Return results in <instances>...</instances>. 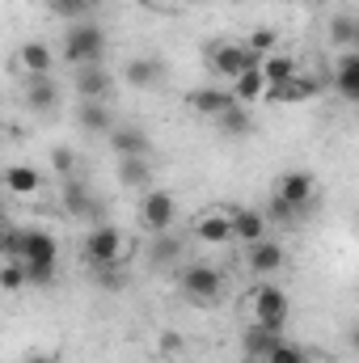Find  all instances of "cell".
Returning <instances> with one entry per match:
<instances>
[{
  "mask_svg": "<svg viewBox=\"0 0 359 363\" xmlns=\"http://www.w3.org/2000/svg\"><path fill=\"white\" fill-rule=\"evenodd\" d=\"M60 199H64V211L68 216H77V220H93V224H101V203L93 199V190L85 182L68 178L60 182Z\"/></svg>",
  "mask_w": 359,
  "mask_h": 363,
  "instance_id": "cell-7",
  "label": "cell"
},
{
  "mask_svg": "<svg viewBox=\"0 0 359 363\" xmlns=\"http://www.w3.org/2000/svg\"><path fill=\"white\" fill-rule=\"evenodd\" d=\"M250 363H270V359H250Z\"/></svg>",
  "mask_w": 359,
  "mask_h": 363,
  "instance_id": "cell-42",
  "label": "cell"
},
{
  "mask_svg": "<svg viewBox=\"0 0 359 363\" xmlns=\"http://www.w3.org/2000/svg\"><path fill=\"white\" fill-rule=\"evenodd\" d=\"M157 4H165V9H170V4H178V0H157Z\"/></svg>",
  "mask_w": 359,
  "mask_h": 363,
  "instance_id": "cell-40",
  "label": "cell"
},
{
  "mask_svg": "<svg viewBox=\"0 0 359 363\" xmlns=\"http://www.w3.org/2000/svg\"><path fill=\"white\" fill-rule=\"evenodd\" d=\"M93 274H97V283L110 287V291L123 287V262H114V267H93Z\"/></svg>",
  "mask_w": 359,
  "mask_h": 363,
  "instance_id": "cell-35",
  "label": "cell"
},
{
  "mask_svg": "<svg viewBox=\"0 0 359 363\" xmlns=\"http://www.w3.org/2000/svg\"><path fill=\"white\" fill-rule=\"evenodd\" d=\"M118 182L127 190H153V169H148V157H118Z\"/></svg>",
  "mask_w": 359,
  "mask_h": 363,
  "instance_id": "cell-22",
  "label": "cell"
},
{
  "mask_svg": "<svg viewBox=\"0 0 359 363\" xmlns=\"http://www.w3.org/2000/svg\"><path fill=\"white\" fill-rule=\"evenodd\" d=\"M355 21H359V17H351V13H338V17L330 21V43H334V47L355 51Z\"/></svg>",
  "mask_w": 359,
  "mask_h": 363,
  "instance_id": "cell-28",
  "label": "cell"
},
{
  "mask_svg": "<svg viewBox=\"0 0 359 363\" xmlns=\"http://www.w3.org/2000/svg\"><path fill=\"white\" fill-rule=\"evenodd\" d=\"M275 194H279V199H287L292 207L309 211V203H313V174H304V169L283 174V178H279V186H275Z\"/></svg>",
  "mask_w": 359,
  "mask_h": 363,
  "instance_id": "cell-14",
  "label": "cell"
},
{
  "mask_svg": "<svg viewBox=\"0 0 359 363\" xmlns=\"http://www.w3.org/2000/svg\"><path fill=\"white\" fill-rule=\"evenodd\" d=\"M26 274L34 287H51L55 283V262H26Z\"/></svg>",
  "mask_w": 359,
  "mask_h": 363,
  "instance_id": "cell-34",
  "label": "cell"
},
{
  "mask_svg": "<svg viewBox=\"0 0 359 363\" xmlns=\"http://www.w3.org/2000/svg\"><path fill=\"white\" fill-rule=\"evenodd\" d=\"M26 363H55L51 355H26Z\"/></svg>",
  "mask_w": 359,
  "mask_h": 363,
  "instance_id": "cell-39",
  "label": "cell"
},
{
  "mask_svg": "<svg viewBox=\"0 0 359 363\" xmlns=\"http://www.w3.org/2000/svg\"><path fill=\"white\" fill-rule=\"evenodd\" d=\"M228 220H233V241L237 245H258V241H267V211H254V207H233L228 211Z\"/></svg>",
  "mask_w": 359,
  "mask_h": 363,
  "instance_id": "cell-8",
  "label": "cell"
},
{
  "mask_svg": "<svg viewBox=\"0 0 359 363\" xmlns=\"http://www.w3.org/2000/svg\"><path fill=\"white\" fill-rule=\"evenodd\" d=\"M123 81L136 85V89H153V85L165 81V64H161V60H131V64L123 68Z\"/></svg>",
  "mask_w": 359,
  "mask_h": 363,
  "instance_id": "cell-20",
  "label": "cell"
},
{
  "mask_svg": "<svg viewBox=\"0 0 359 363\" xmlns=\"http://www.w3.org/2000/svg\"><path fill=\"white\" fill-rule=\"evenodd\" d=\"M194 237H199L203 245H228V241H233V220H228V211H203V216L194 220Z\"/></svg>",
  "mask_w": 359,
  "mask_h": 363,
  "instance_id": "cell-13",
  "label": "cell"
},
{
  "mask_svg": "<svg viewBox=\"0 0 359 363\" xmlns=\"http://www.w3.org/2000/svg\"><path fill=\"white\" fill-rule=\"evenodd\" d=\"M263 77H267L270 89H279V85H287V81H296V77H300V64H296L292 55H279V51H275V55L263 60Z\"/></svg>",
  "mask_w": 359,
  "mask_h": 363,
  "instance_id": "cell-24",
  "label": "cell"
},
{
  "mask_svg": "<svg viewBox=\"0 0 359 363\" xmlns=\"http://www.w3.org/2000/svg\"><path fill=\"white\" fill-rule=\"evenodd\" d=\"M245 47H250L254 55H263V60H267V55H275V47H279V34H275L270 26H258V30L245 38Z\"/></svg>",
  "mask_w": 359,
  "mask_h": 363,
  "instance_id": "cell-30",
  "label": "cell"
},
{
  "mask_svg": "<svg viewBox=\"0 0 359 363\" xmlns=\"http://www.w3.org/2000/svg\"><path fill=\"white\" fill-rule=\"evenodd\" d=\"M334 89L343 101H355L359 106V51H343L338 64H334Z\"/></svg>",
  "mask_w": 359,
  "mask_h": 363,
  "instance_id": "cell-15",
  "label": "cell"
},
{
  "mask_svg": "<svg viewBox=\"0 0 359 363\" xmlns=\"http://www.w3.org/2000/svg\"><path fill=\"white\" fill-rule=\"evenodd\" d=\"M77 127L85 135H110L114 131V114H110L106 101H81L77 106Z\"/></svg>",
  "mask_w": 359,
  "mask_h": 363,
  "instance_id": "cell-16",
  "label": "cell"
},
{
  "mask_svg": "<svg viewBox=\"0 0 359 363\" xmlns=\"http://www.w3.org/2000/svg\"><path fill=\"white\" fill-rule=\"evenodd\" d=\"M178 220V199L170 190H144L140 199V224L157 237V233H170Z\"/></svg>",
  "mask_w": 359,
  "mask_h": 363,
  "instance_id": "cell-6",
  "label": "cell"
},
{
  "mask_svg": "<svg viewBox=\"0 0 359 363\" xmlns=\"http://www.w3.org/2000/svg\"><path fill=\"white\" fill-rule=\"evenodd\" d=\"M347 342H351V351H355V355H359V321H355V325H351V330H347Z\"/></svg>",
  "mask_w": 359,
  "mask_h": 363,
  "instance_id": "cell-38",
  "label": "cell"
},
{
  "mask_svg": "<svg viewBox=\"0 0 359 363\" xmlns=\"http://www.w3.org/2000/svg\"><path fill=\"white\" fill-rule=\"evenodd\" d=\"M26 283H30V274H26V262L9 258V262H4V271H0V287H4V291H21Z\"/></svg>",
  "mask_w": 359,
  "mask_h": 363,
  "instance_id": "cell-31",
  "label": "cell"
},
{
  "mask_svg": "<svg viewBox=\"0 0 359 363\" xmlns=\"http://www.w3.org/2000/svg\"><path fill=\"white\" fill-rule=\"evenodd\" d=\"M106 55V30L93 26V21H72L64 30V60L72 68H89V64H101Z\"/></svg>",
  "mask_w": 359,
  "mask_h": 363,
  "instance_id": "cell-1",
  "label": "cell"
},
{
  "mask_svg": "<svg viewBox=\"0 0 359 363\" xmlns=\"http://www.w3.org/2000/svg\"><path fill=\"white\" fill-rule=\"evenodd\" d=\"M93 4H101V0H93Z\"/></svg>",
  "mask_w": 359,
  "mask_h": 363,
  "instance_id": "cell-43",
  "label": "cell"
},
{
  "mask_svg": "<svg viewBox=\"0 0 359 363\" xmlns=\"http://www.w3.org/2000/svg\"><path fill=\"white\" fill-rule=\"evenodd\" d=\"M110 72H106V64H89V68H77V77H72V89L81 101H106L110 97Z\"/></svg>",
  "mask_w": 359,
  "mask_h": 363,
  "instance_id": "cell-9",
  "label": "cell"
},
{
  "mask_svg": "<svg viewBox=\"0 0 359 363\" xmlns=\"http://www.w3.org/2000/svg\"><path fill=\"white\" fill-rule=\"evenodd\" d=\"M241 347L250 351V359H270L279 347H283V330H267V325H250L245 330V338H241Z\"/></svg>",
  "mask_w": 359,
  "mask_h": 363,
  "instance_id": "cell-17",
  "label": "cell"
},
{
  "mask_svg": "<svg viewBox=\"0 0 359 363\" xmlns=\"http://www.w3.org/2000/svg\"><path fill=\"white\" fill-rule=\"evenodd\" d=\"M267 77H263V64L258 68H250V72H241L237 81H233V93H237V101L241 106H250V101H267Z\"/></svg>",
  "mask_w": 359,
  "mask_h": 363,
  "instance_id": "cell-23",
  "label": "cell"
},
{
  "mask_svg": "<svg viewBox=\"0 0 359 363\" xmlns=\"http://www.w3.org/2000/svg\"><path fill=\"white\" fill-rule=\"evenodd\" d=\"M178 254H182V241L174 233H157L153 245H148V262L153 267H170V262H178Z\"/></svg>",
  "mask_w": 359,
  "mask_h": 363,
  "instance_id": "cell-26",
  "label": "cell"
},
{
  "mask_svg": "<svg viewBox=\"0 0 359 363\" xmlns=\"http://www.w3.org/2000/svg\"><path fill=\"white\" fill-rule=\"evenodd\" d=\"M26 106H30L34 114H55V106H60L55 81H51V77H30V85H26Z\"/></svg>",
  "mask_w": 359,
  "mask_h": 363,
  "instance_id": "cell-18",
  "label": "cell"
},
{
  "mask_svg": "<svg viewBox=\"0 0 359 363\" xmlns=\"http://www.w3.org/2000/svg\"><path fill=\"white\" fill-rule=\"evenodd\" d=\"M216 127H220L224 135H237V140H241V135H250V131H254V118H250V110L237 101L233 110H224V114L216 118Z\"/></svg>",
  "mask_w": 359,
  "mask_h": 363,
  "instance_id": "cell-27",
  "label": "cell"
},
{
  "mask_svg": "<svg viewBox=\"0 0 359 363\" xmlns=\"http://www.w3.org/2000/svg\"><path fill=\"white\" fill-rule=\"evenodd\" d=\"M51 169H55L60 182H68L77 174V152H72L68 144H55V148H51Z\"/></svg>",
  "mask_w": 359,
  "mask_h": 363,
  "instance_id": "cell-29",
  "label": "cell"
},
{
  "mask_svg": "<svg viewBox=\"0 0 359 363\" xmlns=\"http://www.w3.org/2000/svg\"><path fill=\"white\" fill-rule=\"evenodd\" d=\"M270 363H309V355L300 351V347H292V342H283L275 355H270Z\"/></svg>",
  "mask_w": 359,
  "mask_h": 363,
  "instance_id": "cell-37",
  "label": "cell"
},
{
  "mask_svg": "<svg viewBox=\"0 0 359 363\" xmlns=\"http://www.w3.org/2000/svg\"><path fill=\"white\" fill-rule=\"evenodd\" d=\"M178 287H182V296H186L190 304H216L220 291H224V274L216 271V267L190 262V267L178 274Z\"/></svg>",
  "mask_w": 359,
  "mask_h": 363,
  "instance_id": "cell-3",
  "label": "cell"
},
{
  "mask_svg": "<svg viewBox=\"0 0 359 363\" xmlns=\"http://www.w3.org/2000/svg\"><path fill=\"white\" fill-rule=\"evenodd\" d=\"M4 190L17 194V199H34L43 190V174L34 165H9L4 169Z\"/></svg>",
  "mask_w": 359,
  "mask_h": 363,
  "instance_id": "cell-19",
  "label": "cell"
},
{
  "mask_svg": "<svg viewBox=\"0 0 359 363\" xmlns=\"http://www.w3.org/2000/svg\"><path fill=\"white\" fill-rule=\"evenodd\" d=\"M355 51H359V21H355Z\"/></svg>",
  "mask_w": 359,
  "mask_h": 363,
  "instance_id": "cell-41",
  "label": "cell"
},
{
  "mask_svg": "<svg viewBox=\"0 0 359 363\" xmlns=\"http://www.w3.org/2000/svg\"><path fill=\"white\" fill-rule=\"evenodd\" d=\"M245 267H250V274H258V279H270V274L283 271V250H279L275 241L245 245Z\"/></svg>",
  "mask_w": 359,
  "mask_h": 363,
  "instance_id": "cell-12",
  "label": "cell"
},
{
  "mask_svg": "<svg viewBox=\"0 0 359 363\" xmlns=\"http://www.w3.org/2000/svg\"><path fill=\"white\" fill-rule=\"evenodd\" d=\"M186 106L194 114H203V118H220L224 110L237 106V93L233 89H194V93H186Z\"/></svg>",
  "mask_w": 359,
  "mask_h": 363,
  "instance_id": "cell-10",
  "label": "cell"
},
{
  "mask_svg": "<svg viewBox=\"0 0 359 363\" xmlns=\"http://www.w3.org/2000/svg\"><path fill=\"white\" fill-rule=\"evenodd\" d=\"M0 250H4V258H17V262H21V254H26V228L9 224V228H4V241H0Z\"/></svg>",
  "mask_w": 359,
  "mask_h": 363,
  "instance_id": "cell-32",
  "label": "cell"
},
{
  "mask_svg": "<svg viewBox=\"0 0 359 363\" xmlns=\"http://www.w3.org/2000/svg\"><path fill=\"white\" fill-rule=\"evenodd\" d=\"M85 262L89 267H114L123 262V233L114 224H93L85 233Z\"/></svg>",
  "mask_w": 359,
  "mask_h": 363,
  "instance_id": "cell-5",
  "label": "cell"
},
{
  "mask_svg": "<svg viewBox=\"0 0 359 363\" xmlns=\"http://www.w3.org/2000/svg\"><path fill=\"white\" fill-rule=\"evenodd\" d=\"M106 144L114 148V157H148L153 152V140H148V131H140V127H114L110 135H106Z\"/></svg>",
  "mask_w": 359,
  "mask_h": 363,
  "instance_id": "cell-11",
  "label": "cell"
},
{
  "mask_svg": "<svg viewBox=\"0 0 359 363\" xmlns=\"http://www.w3.org/2000/svg\"><path fill=\"white\" fill-rule=\"evenodd\" d=\"M296 216H304V211H300V207H292V203H287V199H279V194L270 199V207H267V220H270V224H292Z\"/></svg>",
  "mask_w": 359,
  "mask_h": 363,
  "instance_id": "cell-33",
  "label": "cell"
},
{
  "mask_svg": "<svg viewBox=\"0 0 359 363\" xmlns=\"http://www.w3.org/2000/svg\"><path fill=\"white\" fill-rule=\"evenodd\" d=\"M51 9H55L60 17H81L85 9H93V0H51Z\"/></svg>",
  "mask_w": 359,
  "mask_h": 363,
  "instance_id": "cell-36",
  "label": "cell"
},
{
  "mask_svg": "<svg viewBox=\"0 0 359 363\" xmlns=\"http://www.w3.org/2000/svg\"><path fill=\"white\" fill-rule=\"evenodd\" d=\"M55 254H60V241L47 228H26V254H21V262H55Z\"/></svg>",
  "mask_w": 359,
  "mask_h": 363,
  "instance_id": "cell-21",
  "label": "cell"
},
{
  "mask_svg": "<svg viewBox=\"0 0 359 363\" xmlns=\"http://www.w3.org/2000/svg\"><path fill=\"white\" fill-rule=\"evenodd\" d=\"M250 317L267 330H283L287 325V291L275 283H258L250 296Z\"/></svg>",
  "mask_w": 359,
  "mask_h": 363,
  "instance_id": "cell-4",
  "label": "cell"
},
{
  "mask_svg": "<svg viewBox=\"0 0 359 363\" xmlns=\"http://www.w3.org/2000/svg\"><path fill=\"white\" fill-rule=\"evenodd\" d=\"M207 68H211L216 77H224V81H237L241 72L258 68V55H254L245 43H211V47H207Z\"/></svg>",
  "mask_w": 359,
  "mask_h": 363,
  "instance_id": "cell-2",
  "label": "cell"
},
{
  "mask_svg": "<svg viewBox=\"0 0 359 363\" xmlns=\"http://www.w3.org/2000/svg\"><path fill=\"white\" fill-rule=\"evenodd\" d=\"M17 60H21V68H26L30 77H51V64H55L51 51H47V43H26Z\"/></svg>",
  "mask_w": 359,
  "mask_h": 363,
  "instance_id": "cell-25",
  "label": "cell"
}]
</instances>
